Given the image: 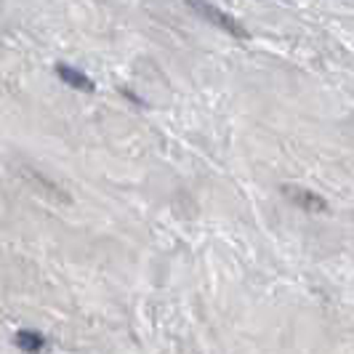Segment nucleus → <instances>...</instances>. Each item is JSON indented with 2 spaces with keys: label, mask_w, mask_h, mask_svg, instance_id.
<instances>
[{
  "label": "nucleus",
  "mask_w": 354,
  "mask_h": 354,
  "mask_svg": "<svg viewBox=\"0 0 354 354\" xmlns=\"http://www.w3.org/2000/svg\"><path fill=\"white\" fill-rule=\"evenodd\" d=\"M189 6L195 8L200 17H205L208 21H213L216 27H221V30H227V32H232V35H237V37H245V30H243V27H240L230 14L218 11V8L211 6V3H205V0H189Z\"/></svg>",
  "instance_id": "1"
},
{
  "label": "nucleus",
  "mask_w": 354,
  "mask_h": 354,
  "mask_svg": "<svg viewBox=\"0 0 354 354\" xmlns=\"http://www.w3.org/2000/svg\"><path fill=\"white\" fill-rule=\"evenodd\" d=\"M56 75L67 83V86H72V88H80V91H93V83H91L88 77L83 75V72L72 70V67H67V64H59L56 67Z\"/></svg>",
  "instance_id": "2"
},
{
  "label": "nucleus",
  "mask_w": 354,
  "mask_h": 354,
  "mask_svg": "<svg viewBox=\"0 0 354 354\" xmlns=\"http://www.w3.org/2000/svg\"><path fill=\"white\" fill-rule=\"evenodd\" d=\"M17 346L24 352H37L43 346V336L35 330H19L17 333Z\"/></svg>",
  "instance_id": "3"
}]
</instances>
